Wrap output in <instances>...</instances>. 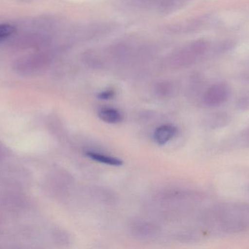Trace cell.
<instances>
[{
    "instance_id": "cell-1",
    "label": "cell",
    "mask_w": 249,
    "mask_h": 249,
    "mask_svg": "<svg viewBox=\"0 0 249 249\" xmlns=\"http://www.w3.org/2000/svg\"><path fill=\"white\" fill-rule=\"evenodd\" d=\"M51 61V54L46 51H40L18 58L13 64V69L21 76H36L47 70Z\"/></svg>"
},
{
    "instance_id": "cell-2",
    "label": "cell",
    "mask_w": 249,
    "mask_h": 249,
    "mask_svg": "<svg viewBox=\"0 0 249 249\" xmlns=\"http://www.w3.org/2000/svg\"><path fill=\"white\" fill-rule=\"evenodd\" d=\"M206 49L204 42H193L172 53L167 58V64L171 68H182L190 65L203 54Z\"/></svg>"
},
{
    "instance_id": "cell-3",
    "label": "cell",
    "mask_w": 249,
    "mask_h": 249,
    "mask_svg": "<svg viewBox=\"0 0 249 249\" xmlns=\"http://www.w3.org/2000/svg\"><path fill=\"white\" fill-rule=\"evenodd\" d=\"M228 96V90L226 86L222 84L214 85L205 95V104L209 106H218L223 103Z\"/></svg>"
},
{
    "instance_id": "cell-4",
    "label": "cell",
    "mask_w": 249,
    "mask_h": 249,
    "mask_svg": "<svg viewBox=\"0 0 249 249\" xmlns=\"http://www.w3.org/2000/svg\"><path fill=\"white\" fill-rule=\"evenodd\" d=\"M177 133L176 127L172 124H163L156 129L154 133V139L160 146H163L172 140Z\"/></svg>"
},
{
    "instance_id": "cell-5",
    "label": "cell",
    "mask_w": 249,
    "mask_h": 249,
    "mask_svg": "<svg viewBox=\"0 0 249 249\" xmlns=\"http://www.w3.org/2000/svg\"><path fill=\"white\" fill-rule=\"evenodd\" d=\"M99 118L109 124H118L123 120V115L119 111L114 108H102L98 114Z\"/></svg>"
},
{
    "instance_id": "cell-6",
    "label": "cell",
    "mask_w": 249,
    "mask_h": 249,
    "mask_svg": "<svg viewBox=\"0 0 249 249\" xmlns=\"http://www.w3.org/2000/svg\"><path fill=\"white\" fill-rule=\"evenodd\" d=\"M86 156L93 161L99 162V163L105 164V165H110V166H121L123 165V161L117 159L108 155L103 153H98V152H89L86 153Z\"/></svg>"
},
{
    "instance_id": "cell-7",
    "label": "cell",
    "mask_w": 249,
    "mask_h": 249,
    "mask_svg": "<svg viewBox=\"0 0 249 249\" xmlns=\"http://www.w3.org/2000/svg\"><path fill=\"white\" fill-rule=\"evenodd\" d=\"M181 1V0H157L155 4H158L161 11L168 13L174 10Z\"/></svg>"
},
{
    "instance_id": "cell-8",
    "label": "cell",
    "mask_w": 249,
    "mask_h": 249,
    "mask_svg": "<svg viewBox=\"0 0 249 249\" xmlns=\"http://www.w3.org/2000/svg\"><path fill=\"white\" fill-rule=\"evenodd\" d=\"M16 29L13 25L9 23H0V41L12 36L16 32Z\"/></svg>"
},
{
    "instance_id": "cell-9",
    "label": "cell",
    "mask_w": 249,
    "mask_h": 249,
    "mask_svg": "<svg viewBox=\"0 0 249 249\" xmlns=\"http://www.w3.org/2000/svg\"><path fill=\"white\" fill-rule=\"evenodd\" d=\"M113 96V92L112 91H107V92H103L99 95V98L103 99H109Z\"/></svg>"
},
{
    "instance_id": "cell-10",
    "label": "cell",
    "mask_w": 249,
    "mask_h": 249,
    "mask_svg": "<svg viewBox=\"0 0 249 249\" xmlns=\"http://www.w3.org/2000/svg\"><path fill=\"white\" fill-rule=\"evenodd\" d=\"M3 154H4V152H3V149H1V147H0V157H1V156H2Z\"/></svg>"
}]
</instances>
